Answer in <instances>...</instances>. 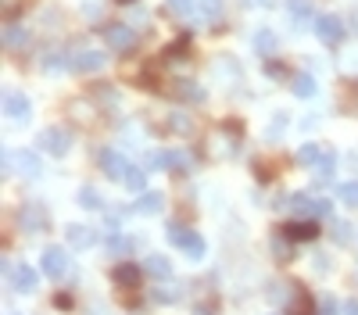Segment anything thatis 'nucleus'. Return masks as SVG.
Returning a JSON list of instances; mask_svg holds the SVG:
<instances>
[{
    "instance_id": "f257e3e1",
    "label": "nucleus",
    "mask_w": 358,
    "mask_h": 315,
    "mask_svg": "<svg viewBox=\"0 0 358 315\" xmlns=\"http://www.w3.org/2000/svg\"><path fill=\"white\" fill-rule=\"evenodd\" d=\"M43 276L47 279H61V276H68V255H65V247H47L43 255Z\"/></svg>"
},
{
    "instance_id": "f03ea898",
    "label": "nucleus",
    "mask_w": 358,
    "mask_h": 315,
    "mask_svg": "<svg viewBox=\"0 0 358 315\" xmlns=\"http://www.w3.org/2000/svg\"><path fill=\"white\" fill-rule=\"evenodd\" d=\"M168 11H172L176 18H183L186 25L208 22V18H205V4H201V0H168Z\"/></svg>"
},
{
    "instance_id": "7ed1b4c3",
    "label": "nucleus",
    "mask_w": 358,
    "mask_h": 315,
    "mask_svg": "<svg viewBox=\"0 0 358 315\" xmlns=\"http://www.w3.org/2000/svg\"><path fill=\"white\" fill-rule=\"evenodd\" d=\"M316 36H319L322 43L337 47L340 40H344V22H340L337 14H319V18H316Z\"/></svg>"
},
{
    "instance_id": "20e7f679",
    "label": "nucleus",
    "mask_w": 358,
    "mask_h": 315,
    "mask_svg": "<svg viewBox=\"0 0 358 315\" xmlns=\"http://www.w3.org/2000/svg\"><path fill=\"white\" fill-rule=\"evenodd\" d=\"M40 147H43V151H51L54 158H61V154H68L72 136L61 129V125H51V129H43V133H40Z\"/></svg>"
},
{
    "instance_id": "39448f33",
    "label": "nucleus",
    "mask_w": 358,
    "mask_h": 315,
    "mask_svg": "<svg viewBox=\"0 0 358 315\" xmlns=\"http://www.w3.org/2000/svg\"><path fill=\"white\" fill-rule=\"evenodd\" d=\"M47 212H43V204H22V212H18V226L22 233H43L47 229Z\"/></svg>"
},
{
    "instance_id": "423d86ee",
    "label": "nucleus",
    "mask_w": 358,
    "mask_h": 315,
    "mask_svg": "<svg viewBox=\"0 0 358 315\" xmlns=\"http://www.w3.org/2000/svg\"><path fill=\"white\" fill-rule=\"evenodd\" d=\"M104 43L112 47V51L126 54V51H133V47H136V33L129 25H107L104 29Z\"/></svg>"
},
{
    "instance_id": "0eeeda50",
    "label": "nucleus",
    "mask_w": 358,
    "mask_h": 315,
    "mask_svg": "<svg viewBox=\"0 0 358 315\" xmlns=\"http://www.w3.org/2000/svg\"><path fill=\"white\" fill-rule=\"evenodd\" d=\"M4 115H8L11 122L25 125L29 115H33V104H29V97H22V93H8V97H4Z\"/></svg>"
},
{
    "instance_id": "6e6552de",
    "label": "nucleus",
    "mask_w": 358,
    "mask_h": 315,
    "mask_svg": "<svg viewBox=\"0 0 358 315\" xmlns=\"http://www.w3.org/2000/svg\"><path fill=\"white\" fill-rule=\"evenodd\" d=\"M104 54L101 51H79V54H75L72 61H68V68L72 72H79V75H90V72H101L104 68Z\"/></svg>"
},
{
    "instance_id": "1a4fd4ad",
    "label": "nucleus",
    "mask_w": 358,
    "mask_h": 315,
    "mask_svg": "<svg viewBox=\"0 0 358 315\" xmlns=\"http://www.w3.org/2000/svg\"><path fill=\"white\" fill-rule=\"evenodd\" d=\"M36 283H40V276H36V269H33V265H14V269H11V287L14 290H18V294H33L36 290Z\"/></svg>"
},
{
    "instance_id": "9d476101",
    "label": "nucleus",
    "mask_w": 358,
    "mask_h": 315,
    "mask_svg": "<svg viewBox=\"0 0 358 315\" xmlns=\"http://www.w3.org/2000/svg\"><path fill=\"white\" fill-rule=\"evenodd\" d=\"M101 168L107 172V179H126V172H129V162L122 158L118 151H101Z\"/></svg>"
},
{
    "instance_id": "9b49d317",
    "label": "nucleus",
    "mask_w": 358,
    "mask_h": 315,
    "mask_svg": "<svg viewBox=\"0 0 358 315\" xmlns=\"http://www.w3.org/2000/svg\"><path fill=\"white\" fill-rule=\"evenodd\" d=\"M14 172H18V176H25V179L43 176V162H40V154H33V151H18V154H14Z\"/></svg>"
},
{
    "instance_id": "f8f14e48",
    "label": "nucleus",
    "mask_w": 358,
    "mask_h": 315,
    "mask_svg": "<svg viewBox=\"0 0 358 315\" xmlns=\"http://www.w3.org/2000/svg\"><path fill=\"white\" fill-rule=\"evenodd\" d=\"M279 233H287L290 236V240H308V244H312L316 240V236H319V226L312 223V218H298V223H287L283 229H279Z\"/></svg>"
},
{
    "instance_id": "ddd939ff",
    "label": "nucleus",
    "mask_w": 358,
    "mask_h": 315,
    "mask_svg": "<svg viewBox=\"0 0 358 315\" xmlns=\"http://www.w3.org/2000/svg\"><path fill=\"white\" fill-rule=\"evenodd\" d=\"M287 14H290V18H294V25H308V18H312V11H316V4H312V0H287Z\"/></svg>"
},
{
    "instance_id": "4468645a",
    "label": "nucleus",
    "mask_w": 358,
    "mask_h": 315,
    "mask_svg": "<svg viewBox=\"0 0 358 315\" xmlns=\"http://www.w3.org/2000/svg\"><path fill=\"white\" fill-rule=\"evenodd\" d=\"M112 279L118 283V287H136V283H140V269L133 262H118L112 269Z\"/></svg>"
},
{
    "instance_id": "2eb2a0df",
    "label": "nucleus",
    "mask_w": 358,
    "mask_h": 315,
    "mask_svg": "<svg viewBox=\"0 0 358 315\" xmlns=\"http://www.w3.org/2000/svg\"><path fill=\"white\" fill-rule=\"evenodd\" d=\"M172 93H176L179 101H194V104L205 101V90H201L197 83H190V79H176V83H172Z\"/></svg>"
},
{
    "instance_id": "dca6fc26",
    "label": "nucleus",
    "mask_w": 358,
    "mask_h": 315,
    "mask_svg": "<svg viewBox=\"0 0 358 315\" xmlns=\"http://www.w3.org/2000/svg\"><path fill=\"white\" fill-rule=\"evenodd\" d=\"M65 236H68V244H72L75 251H86V247H93V240H97L90 226H68Z\"/></svg>"
},
{
    "instance_id": "f3484780",
    "label": "nucleus",
    "mask_w": 358,
    "mask_h": 315,
    "mask_svg": "<svg viewBox=\"0 0 358 315\" xmlns=\"http://www.w3.org/2000/svg\"><path fill=\"white\" fill-rule=\"evenodd\" d=\"M283 315H316V305H312V297H308V294L298 287V294L290 297V305L283 308Z\"/></svg>"
},
{
    "instance_id": "a211bd4d",
    "label": "nucleus",
    "mask_w": 358,
    "mask_h": 315,
    "mask_svg": "<svg viewBox=\"0 0 358 315\" xmlns=\"http://www.w3.org/2000/svg\"><path fill=\"white\" fill-rule=\"evenodd\" d=\"M162 204H165V197H162V194L144 190V194L136 197V212H140V215H158V212H162Z\"/></svg>"
},
{
    "instance_id": "6ab92c4d",
    "label": "nucleus",
    "mask_w": 358,
    "mask_h": 315,
    "mask_svg": "<svg viewBox=\"0 0 358 315\" xmlns=\"http://www.w3.org/2000/svg\"><path fill=\"white\" fill-rule=\"evenodd\" d=\"M158 165L162 168H172V172H179V176H183V172L190 168V158H186V151H165L158 158Z\"/></svg>"
},
{
    "instance_id": "aec40b11",
    "label": "nucleus",
    "mask_w": 358,
    "mask_h": 315,
    "mask_svg": "<svg viewBox=\"0 0 358 315\" xmlns=\"http://www.w3.org/2000/svg\"><path fill=\"white\" fill-rule=\"evenodd\" d=\"M276 47H279V36L272 33V29H258V33H255V51L258 54H276Z\"/></svg>"
},
{
    "instance_id": "412c9836",
    "label": "nucleus",
    "mask_w": 358,
    "mask_h": 315,
    "mask_svg": "<svg viewBox=\"0 0 358 315\" xmlns=\"http://www.w3.org/2000/svg\"><path fill=\"white\" fill-rule=\"evenodd\" d=\"M144 269H147L151 276H158V279H168V276H172V262H168L165 255H151Z\"/></svg>"
},
{
    "instance_id": "4be33fe9",
    "label": "nucleus",
    "mask_w": 358,
    "mask_h": 315,
    "mask_svg": "<svg viewBox=\"0 0 358 315\" xmlns=\"http://www.w3.org/2000/svg\"><path fill=\"white\" fill-rule=\"evenodd\" d=\"M179 297H183V283H168V287L162 283V287L154 290V301H158V305H176Z\"/></svg>"
},
{
    "instance_id": "5701e85b",
    "label": "nucleus",
    "mask_w": 358,
    "mask_h": 315,
    "mask_svg": "<svg viewBox=\"0 0 358 315\" xmlns=\"http://www.w3.org/2000/svg\"><path fill=\"white\" fill-rule=\"evenodd\" d=\"M333 168H337V154H333V151H322V158H319V168H316V183H330Z\"/></svg>"
},
{
    "instance_id": "b1692460",
    "label": "nucleus",
    "mask_w": 358,
    "mask_h": 315,
    "mask_svg": "<svg viewBox=\"0 0 358 315\" xmlns=\"http://www.w3.org/2000/svg\"><path fill=\"white\" fill-rule=\"evenodd\" d=\"M107 251H115V255H129V251H136V240H133V236H122V233H107Z\"/></svg>"
},
{
    "instance_id": "393cba45",
    "label": "nucleus",
    "mask_w": 358,
    "mask_h": 315,
    "mask_svg": "<svg viewBox=\"0 0 358 315\" xmlns=\"http://www.w3.org/2000/svg\"><path fill=\"white\" fill-rule=\"evenodd\" d=\"M122 183H126V190H133V194H144V190H147V172H144V168H129V172H126V179H122Z\"/></svg>"
},
{
    "instance_id": "a878e982",
    "label": "nucleus",
    "mask_w": 358,
    "mask_h": 315,
    "mask_svg": "<svg viewBox=\"0 0 358 315\" xmlns=\"http://www.w3.org/2000/svg\"><path fill=\"white\" fill-rule=\"evenodd\" d=\"M29 43V33L22 25H8V33H4V47L8 51H18V47H25Z\"/></svg>"
},
{
    "instance_id": "bb28decb",
    "label": "nucleus",
    "mask_w": 358,
    "mask_h": 315,
    "mask_svg": "<svg viewBox=\"0 0 358 315\" xmlns=\"http://www.w3.org/2000/svg\"><path fill=\"white\" fill-rule=\"evenodd\" d=\"M276 233H279V229H276ZM272 255H276L279 262H290V255H294V251H290V236H287V233L272 236Z\"/></svg>"
},
{
    "instance_id": "cd10ccee",
    "label": "nucleus",
    "mask_w": 358,
    "mask_h": 315,
    "mask_svg": "<svg viewBox=\"0 0 358 315\" xmlns=\"http://www.w3.org/2000/svg\"><path fill=\"white\" fill-rule=\"evenodd\" d=\"M294 93H298V97H312V93H316V79L308 75V72L294 75Z\"/></svg>"
},
{
    "instance_id": "c85d7f7f",
    "label": "nucleus",
    "mask_w": 358,
    "mask_h": 315,
    "mask_svg": "<svg viewBox=\"0 0 358 315\" xmlns=\"http://www.w3.org/2000/svg\"><path fill=\"white\" fill-rule=\"evenodd\" d=\"M165 236H168V240H172L176 247H183V244H186V240H190V236H194V229H186V226H179V223H168Z\"/></svg>"
},
{
    "instance_id": "c756f323",
    "label": "nucleus",
    "mask_w": 358,
    "mask_h": 315,
    "mask_svg": "<svg viewBox=\"0 0 358 315\" xmlns=\"http://www.w3.org/2000/svg\"><path fill=\"white\" fill-rule=\"evenodd\" d=\"M319 158H322V147L319 144H305L298 151V165H319Z\"/></svg>"
},
{
    "instance_id": "7c9ffc66",
    "label": "nucleus",
    "mask_w": 358,
    "mask_h": 315,
    "mask_svg": "<svg viewBox=\"0 0 358 315\" xmlns=\"http://www.w3.org/2000/svg\"><path fill=\"white\" fill-rule=\"evenodd\" d=\"M79 204H83V208H90V212H97L101 208V194H97V186H83V190H79Z\"/></svg>"
},
{
    "instance_id": "2f4dec72",
    "label": "nucleus",
    "mask_w": 358,
    "mask_h": 315,
    "mask_svg": "<svg viewBox=\"0 0 358 315\" xmlns=\"http://www.w3.org/2000/svg\"><path fill=\"white\" fill-rule=\"evenodd\" d=\"M337 197L348 204V208H358V183H340L337 186Z\"/></svg>"
},
{
    "instance_id": "473e14b6",
    "label": "nucleus",
    "mask_w": 358,
    "mask_h": 315,
    "mask_svg": "<svg viewBox=\"0 0 358 315\" xmlns=\"http://www.w3.org/2000/svg\"><path fill=\"white\" fill-rule=\"evenodd\" d=\"M183 251H186V255H190V258H205V240H201V236L194 233L190 240L183 244Z\"/></svg>"
},
{
    "instance_id": "72a5a7b5",
    "label": "nucleus",
    "mask_w": 358,
    "mask_h": 315,
    "mask_svg": "<svg viewBox=\"0 0 358 315\" xmlns=\"http://www.w3.org/2000/svg\"><path fill=\"white\" fill-rule=\"evenodd\" d=\"M205 4V18L208 22H219L222 18V0H201Z\"/></svg>"
},
{
    "instance_id": "f704fd0d",
    "label": "nucleus",
    "mask_w": 358,
    "mask_h": 315,
    "mask_svg": "<svg viewBox=\"0 0 358 315\" xmlns=\"http://www.w3.org/2000/svg\"><path fill=\"white\" fill-rule=\"evenodd\" d=\"M333 240H337V244H348V240H351V226L344 223V218H340V223H333Z\"/></svg>"
},
{
    "instance_id": "c9c22d12",
    "label": "nucleus",
    "mask_w": 358,
    "mask_h": 315,
    "mask_svg": "<svg viewBox=\"0 0 358 315\" xmlns=\"http://www.w3.org/2000/svg\"><path fill=\"white\" fill-rule=\"evenodd\" d=\"M322 215H330V201H326V197H316V201H312V218H322Z\"/></svg>"
},
{
    "instance_id": "e433bc0d",
    "label": "nucleus",
    "mask_w": 358,
    "mask_h": 315,
    "mask_svg": "<svg viewBox=\"0 0 358 315\" xmlns=\"http://www.w3.org/2000/svg\"><path fill=\"white\" fill-rule=\"evenodd\" d=\"M65 65H61V54H47V61H43V72H61Z\"/></svg>"
},
{
    "instance_id": "4c0bfd02",
    "label": "nucleus",
    "mask_w": 358,
    "mask_h": 315,
    "mask_svg": "<svg viewBox=\"0 0 358 315\" xmlns=\"http://www.w3.org/2000/svg\"><path fill=\"white\" fill-rule=\"evenodd\" d=\"M168 125H172V133H190V122H186L183 115H172V122H168Z\"/></svg>"
},
{
    "instance_id": "58836bf2",
    "label": "nucleus",
    "mask_w": 358,
    "mask_h": 315,
    "mask_svg": "<svg viewBox=\"0 0 358 315\" xmlns=\"http://www.w3.org/2000/svg\"><path fill=\"white\" fill-rule=\"evenodd\" d=\"M0 4H4V18H11V14L18 11V4H22V0H0Z\"/></svg>"
},
{
    "instance_id": "ea45409f",
    "label": "nucleus",
    "mask_w": 358,
    "mask_h": 315,
    "mask_svg": "<svg viewBox=\"0 0 358 315\" xmlns=\"http://www.w3.org/2000/svg\"><path fill=\"white\" fill-rule=\"evenodd\" d=\"M319 315H337V301H333V297H326V301H322V312Z\"/></svg>"
},
{
    "instance_id": "a19ab883",
    "label": "nucleus",
    "mask_w": 358,
    "mask_h": 315,
    "mask_svg": "<svg viewBox=\"0 0 358 315\" xmlns=\"http://www.w3.org/2000/svg\"><path fill=\"white\" fill-rule=\"evenodd\" d=\"M247 8H276V0H244Z\"/></svg>"
},
{
    "instance_id": "79ce46f5",
    "label": "nucleus",
    "mask_w": 358,
    "mask_h": 315,
    "mask_svg": "<svg viewBox=\"0 0 358 315\" xmlns=\"http://www.w3.org/2000/svg\"><path fill=\"white\" fill-rule=\"evenodd\" d=\"M344 315H358V301H348L344 305Z\"/></svg>"
},
{
    "instance_id": "37998d69",
    "label": "nucleus",
    "mask_w": 358,
    "mask_h": 315,
    "mask_svg": "<svg viewBox=\"0 0 358 315\" xmlns=\"http://www.w3.org/2000/svg\"><path fill=\"white\" fill-rule=\"evenodd\" d=\"M8 315H14V312H8Z\"/></svg>"
}]
</instances>
